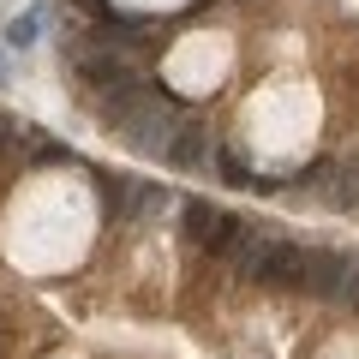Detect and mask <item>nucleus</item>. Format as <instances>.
Instances as JSON below:
<instances>
[{
    "label": "nucleus",
    "mask_w": 359,
    "mask_h": 359,
    "mask_svg": "<svg viewBox=\"0 0 359 359\" xmlns=\"http://www.w3.org/2000/svg\"><path fill=\"white\" fill-rule=\"evenodd\" d=\"M216 222H222V210H216V204H186V240L204 245L210 233H216Z\"/></svg>",
    "instance_id": "obj_7"
},
{
    "label": "nucleus",
    "mask_w": 359,
    "mask_h": 359,
    "mask_svg": "<svg viewBox=\"0 0 359 359\" xmlns=\"http://www.w3.org/2000/svg\"><path fill=\"white\" fill-rule=\"evenodd\" d=\"M347 269H353V257H347V252H306V276H299V294L341 299V287H347Z\"/></svg>",
    "instance_id": "obj_4"
},
{
    "label": "nucleus",
    "mask_w": 359,
    "mask_h": 359,
    "mask_svg": "<svg viewBox=\"0 0 359 359\" xmlns=\"http://www.w3.org/2000/svg\"><path fill=\"white\" fill-rule=\"evenodd\" d=\"M108 192V210H120V216H150V210H162V186H150V180H102Z\"/></svg>",
    "instance_id": "obj_5"
},
{
    "label": "nucleus",
    "mask_w": 359,
    "mask_h": 359,
    "mask_svg": "<svg viewBox=\"0 0 359 359\" xmlns=\"http://www.w3.org/2000/svg\"><path fill=\"white\" fill-rule=\"evenodd\" d=\"M0 84H6V60H0Z\"/></svg>",
    "instance_id": "obj_12"
},
{
    "label": "nucleus",
    "mask_w": 359,
    "mask_h": 359,
    "mask_svg": "<svg viewBox=\"0 0 359 359\" xmlns=\"http://www.w3.org/2000/svg\"><path fill=\"white\" fill-rule=\"evenodd\" d=\"M204 162V132L186 120V126L174 132V144H168V168H198Z\"/></svg>",
    "instance_id": "obj_6"
},
{
    "label": "nucleus",
    "mask_w": 359,
    "mask_h": 359,
    "mask_svg": "<svg viewBox=\"0 0 359 359\" xmlns=\"http://www.w3.org/2000/svg\"><path fill=\"white\" fill-rule=\"evenodd\" d=\"M264 240H269V228H257V222H245V216H222L216 233L204 240V252H216V257H228V264L245 269L257 252H264Z\"/></svg>",
    "instance_id": "obj_3"
},
{
    "label": "nucleus",
    "mask_w": 359,
    "mask_h": 359,
    "mask_svg": "<svg viewBox=\"0 0 359 359\" xmlns=\"http://www.w3.org/2000/svg\"><path fill=\"white\" fill-rule=\"evenodd\" d=\"M186 126V114H180V102H168V90H156L150 102L138 108V114L120 126V138L132 144V150H144V156H168V144H174V132Z\"/></svg>",
    "instance_id": "obj_1"
},
{
    "label": "nucleus",
    "mask_w": 359,
    "mask_h": 359,
    "mask_svg": "<svg viewBox=\"0 0 359 359\" xmlns=\"http://www.w3.org/2000/svg\"><path fill=\"white\" fill-rule=\"evenodd\" d=\"M78 6H84L90 18H102V25H108V18H114V13H108V0H78Z\"/></svg>",
    "instance_id": "obj_11"
},
{
    "label": "nucleus",
    "mask_w": 359,
    "mask_h": 359,
    "mask_svg": "<svg viewBox=\"0 0 359 359\" xmlns=\"http://www.w3.org/2000/svg\"><path fill=\"white\" fill-rule=\"evenodd\" d=\"M341 299H347V306H359V264L347 269V287H341Z\"/></svg>",
    "instance_id": "obj_10"
},
{
    "label": "nucleus",
    "mask_w": 359,
    "mask_h": 359,
    "mask_svg": "<svg viewBox=\"0 0 359 359\" xmlns=\"http://www.w3.org/2000/svg\"><path fill=\"white\" fill-rule=\"evenodd\" d=\"M36 30H42V18H36V13L13 18V25H6V48H13V54H25L30 42H36Z\"/></svg>",
    "instance_id": "obj_8"
},
{
    "label": "nucleus",
    "mask_w": 359,
    "mask_h": 359,
    "mask_svg": "<svg viewBox=\"0 0 359 359\" xmlns=\"http://www.w3.org/2000/svg\"><path fill=\"white\" fill-rule=\"evenodd\" d=\"M245 276H252L257 287H299V276H306V245H299V240H282V233H269L264 252L245 264Z\"/></svg>",
    "instance_id": "obj_2"
},
{
    "label": "nucleus",
    "mask_w": 359,
    "mask_h": 359,
    "mask_svg": "<svg viewBox=\"0 0 359 359\" xmlns=\"http://www.w3.org/2000/svg\"><path fill=\"white\" fill-rule=\"evenodd\" d=\"M6 144H18V120L13 114H0V150H6Z\"/></svg>",
    "instance_id": "obj_9"
}]
</instances>
